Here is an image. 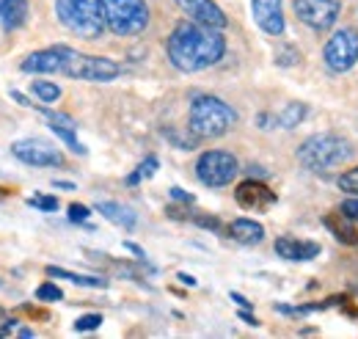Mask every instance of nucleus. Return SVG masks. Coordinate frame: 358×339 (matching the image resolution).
I'll return each instance as SVG.
<instances>
[{
    "label": "nucleus",
    "instance_id": "aec40b11",
    "mask_svg": "<svg viewBox=\"0 0 358 339\" xmlns=\"http://www.w3.org/2000/svg\"><path fill=\"white\" fill-rule=\"evenodd\" d=\"M47 276H55V279H66L72 284H80V287H108L105 279H96V276H80V273H69L64 268H47Z\"/></svg>",
    "mask_w": 358,
    "mask_h": 339
},
{
    "label": "nucleus",
    "instance_id": "f257e3e1",
    "mask_svg": "<svg viewBox=\"0 0 358 339\" xmlns=\"http://www.w3.org/2000/svg\"><path fill=\"white\" fill-rule=\"evenodd\" d=\"M169 58L179 72H201L218 64L226 53V39L218 28L199 22H179L166 42Z\"/></svg>",
    "mask_w": 358,
    "mask_h": 339
},
{
    "label": "nucleus",
    "instance_id": "423d86ee",
    "mask_svg": "<svg viewBox=\"0 0 358 339\" xmlns=\"http://www.w3.org/2000/svg\"><path fill=\"white\" fill-rule=\"evenodd\" d=\"M105 25L119 36L141 34L149 25V8L143 0H99Z\"/></svg>",
    "mask_w": 358,
    "mask_h": 339
},
{
    "label": "nucleus",
    "instance_id": "e433bc0d",
    "mask_svg": "<svg viewBox=\"0 0 358 339\" xmlns=\"http://www.w3.org/2000/svg\"><path fill=\"white\" fill-rule=\"evenodd\" d=\"M240 317H243V320H245V323H248V326H257V317H251V314H248V312H240Z\"/></svg>",
    "mask_w": 358,
    "mask_h": 339
},
{
    "label": "nucleus",
    "instance_id": "6e6552de",
    "mask_svg": "<svg viewBox=\"0 0 358 339\" xmlns=\"http://www.w3.org/2000/svg\"><path fill=\"white\" fill-rule=\"evenodd\" d=\"M322 58L328 64V69L334 72H348L353 69L358 61V34L353 28H345V31H336L325 50H322Z\"/></svg>",
    "mask_w": 358,
    "mask_h": 339
},
{
    "label": "nucleus",
    "instance_id": "c85d7f7f",
    "mask_svg": "<svg viewBox=\"0 0 358 339\" xmlns=\"http://www.w3.org/2000/svg\"><path fill=\"white\" fill-rule=\"evenodd\" d=\"M166 138H171L179 149H193V138H182L177 135V130H166Z\"/></svg>",
    "mask_w": 358,
    "mask_h": 339
},
{
    "label": "nucleus",
    "instance_id": "7c9ffc66",
    "mask_svg": "<svg viewBox=\"0 0 358 339\" xmlns=\"http://www.w3.org/2000/svg\"><path fill=\"white\" fill-rule=\"evenodd\" d=\"M11 331H14V320L0 309V337H8Z\"/></svg>",
    "mask_w": 358,
    "mask_h": 339
},
{
    "label": "nucleus",
    "instance_id": "412c9836",
    "mask_svg": "<svg viewBox=\"0 0 358 339\" xmlns=\"http://www.w3.org/2000/svg\"><path fill=\"white\" fill-rule=\"evenodd\" d=\"M303 119H306V105H303V102H289V105L278 113V125L287 130L298 127Z\"/></svg>",
    "mask_w": 358,
    "mask_h": 339
},
{
    "label": "nucleus",
    "instance_id": "0eeeda50",
    "mask_svg": "<svg viewBox=\"0 0 358 339\" xmlns=\"http://www.w3.org/2000/svg\"><path fill=\"white\" fill-rule=\"evenodd\" d=\"M240 171L237 166V158L221 152V149H213V152H204L196 163V177L207 185V188H224L234 179V174Z\"/></svg>",
    "mask_w": 358,
    "mask_h": 339
},
{
    "label": "nucleus",
    "instance_id": "f8f14e48",
    "mask_svg": "<svg viewBox=\"0 0 358 339\" xmlns=\"http://www.w3.org/2000/svg\"><path fill=\"white\" fill-rule=\"evenodd\" d=\"M177 6L199 25H210V28H218V31L226 28V14L213 0H177Z\"/></svg>",
    "mask_w": 358,
    "mask_h": 339
},
{
    "label": "nucleus",
    "instance_id": "c756f323",
    "mask_svg": "<svg viewBox=\"0 0 358 339\" xmlns=\"http://www.w3.org/2000/svg\"><path fill=\"white\" fill-rule=\"evenodd\" d=\"M193 221H196L199 226H204V229H215V232L221 229V221H218V218H210V215H196Z\"/></svg>",
    "mask_w": 358,
    "mask_h": 339
},
{
    "label": "nucleus",
    "instance_id": "4c0bfd02",
    "mask_svg": "<svg viewBox=\"0 0 358 339\" xmlns=\"http://www.w3.org/2000/svg\"><path fill=\"white\" fill-rule=\"evenodd\" d=\"M270 122H273V119H270L268 113H262V116H259V127H265V130H268V127H270Z\"/></svg>",
    "mask_w": 358,
    "mask_h": 339
},
{
    "label": "nucleus",
    "instance_id": "2f4dec72",
    "mask_svg": "<svg viewBox=\"0 0 358 339\" xmlns=\"http://www.w3.org/2000/svg\"><path fill=\"white\" fill-rule=\"evenodd\" d=\"M295 58H298V53H295L292 47H287V50L281 53V58H278V64H281V67H289V64H295Z\"/></svg>",
    "mask_w": 358,
    "mask_h": 339
},
{
    "label": "nucleus",
    "instance_id": "72a5a7b5",
    "mask_svg": "<svg viewBox=\"0 0 358 339\" xmlns=\"http://www.w3.org/2000/svg\"><path fill=\"white\" fill-rule=\"evenodd\" d=\"M171 196H174L177 202H185V205H193V196H190V193H185L182 188H171Z\"/></svg>",
    "mask_w": 358,
    "mask_h": 339
},
{
    "label": "nucleus",
    "instance_id": "c9c22d12",
    "mask_svg": "<svg viewBox=\"0 0 358 339\" xmlns=\"http://www.w3.org/2000/svg\"><path fill=\"white\" fill-rule=\"evenodd\" d=\"M231 300H237L243 309H248V306H251V300H245V298L240 296V293H231Z\"/></svg>",
    "mask_w": 358,
    "mask_h": 339
},
{
    "label": "nucleus",
    "instance_id": "1a4fd4ad",
    "mask_svg": "<svg viewBox=\"0 0 358 339\" xmlns=\"http://www.w3.org/2000/svg\"><path fill=\"white\" fill-rule=\"evenodd\" d=\"M14 158L28 163V166H36V169H45V166H64V155L47 144V141H39V138H25V141H17L11 146Z\"/></svg>",
    "mask_w": 358,
    "mask_h": 339
},
{
    "label": "nucleus",
    "instance_id": "9d476101",
    "mask_svg": "<svg viewBox=\"0 0 358 339\" xmlns=\"http://www.w3.org/2000/svg\"><path fill=\"white\" fill-rule=\"evenodd\" d=\"M295 14L314 31H328L339 20V0H295Z\"/></svg>",
    "mask_w": 358,
    "mask_h": 339
},
{
    "label": "nucleus",
    "instance_id": "ddd939ff",
    "mask_svg": "<svg viewBox=\"0 0 358 339\" xmlns=\"http://www.w3.org/2000/svg\"><path fill=\"white\" fill-rule=\"evenodd\" d=\"M31 108H36V111L45 116L47 122H50V130H52V132H55V135H58V138H61V141H64V144H66L72 152L86 155V146H83V144L75 138V119H72V116H66V113H55V111L42 108V105H36V102H34Z\"/></svg>",
    "mask_w": 358,
    "mask_h": 339
},
{
    "label": "nucleus",
    "instance_id": "bb28decb",
    "mask_svg": "<svg viewBox=\"0 0 358 339\" xmlns=\"http://www.w3.org/2000/svg\"><path fill=\"white\" fill-rule=\"evenodd\" d=\"M36 298H39V300H61V298H64V293H61V290H58L52 282H45V284L36 290Z\"/></svg>",
    "mask_w": 358,
    "mask_h": 339
},
{
    "label": "nucleus",
    "instance_id": "6ab92c4d",
    "mask_svg": "<svg viewBox=\"0 0 358 339\" xmlns=\"http://www.w3.org/2000/svg\"><path fill=\"white\" fill-rule=\"evenodd\" d=\"M96 212H102L108 221L119 223L122 229H135V212L124 205H116V202H99L96 205Z\"/></svg>",
    "mask_w": 358,
    "mask_h": 339
},
{
    "label": "nucleus",
    "instance_id": "5701e85b",
    "mask_svg": "<svg viewBox=\"0 0 358 339\" xmlns=\"http://www.w3.org/2000/svg\"><path fill=\"white\" fill-rule=\"evenodd\" d=\"M157 171V158H146L141 166H138V171H133L130 177H127V185H138L141 179H146V177H152Z\"/></svg>",
    "mask_w": 358,
    "mask_h": 339
},
{
    "label": "nucleus",
    "instance_id": "f3484780",
    "mask_svg": "<svg viewBox=\"0 0 358 339\" xmlns=\"http://www.w3.org/2000/svg\"><path fill=\"white\" fill-rule=\"evenodd\" d=\"M229 237L237 240V243H243V246H257V243H262L265 229H262V223H257L251 218H237L229 226Z\"/></svg>",
    "mask_w": 358,
    "mask_h": 339
},
{
    "label": "nucleus",
    "instance_id": "39448f33",
    "mask_svg": "<svg viewBox=\"0 0 358 339\" xmlns=\"http://www.w3.org/2000/svg\"><path fill=\"white\" fill-rule=\"evenodd\" d=\"M348 158H350L348 141L339 135H331V132H320V135L306 138L298 149V160L309 171H328L345 163Z\"/></svg>",
    "mask_w": 358,
    "mask_h": 339
},
{
    "label": "nucleus",
    "instance_id": "f704fd0d",
    "mask_svg": "<svg viewBox=\"0 0 358 339\" xmlns=\"http://www.w3.org/2000/svg\"><path fill=\"white\" fill-rule=\"evenodd\" d=\"M11 97H14V99H17L20 105H25V108H31V105H34V102H31V99H28L25 94H20V91H11Z\"/></svg>",
    "mask_w": 358,
    "mask_h": 339
},
{
    "label": "nucleus",
    "instance_id": "cd10ccee",
    "mask_svg": "<svg viewBox=\"0 0 358 339\" xmlns=\"http://www.w3.org/2000/svg\"><path fill=\"white\" fill-rule=\"evenodd\" d=\"M89 215H91V212H89V207H86V205H69V218H72V221L83 223Z\"/></svg>",
    "mask_w": 358,
    "mask_h": 339
},
{
    "label": "nucleus",
    "instance_id": "20e7f679",
    "mask_svg": "<svg viewBox=\"0 0 358 339\" xmlns=\"http://www.w3.org/2000/svg\"><path fill=\"white\" fill-rule=\"evenodd\" d=\"M55 11H58V20L75 36H83V39H96L108 28L99 0H55Z\"/></svg>",
    "mask_w": 358,
    "mask_h": 339
},
{
    "label": "nucleus",
    "instance_id": "473e14b6",
    "mask_svg": "<svg viewBox=\"0 0 358 339\" xmlns=\"http://www.w3.org/2000/svg\"><path fill=\"white\" fill-rule=\"evenodd\" d=\"M342 212H348L353 221H358V199H348V202L342 205Z\"/></svg>",
    "mask_w": 358,
    "mask_h": 339
},
{
    "label": "nucleus",
    "instance_id": "ea45409f",
    "mask_svg": "<svg viewBox=\"0 0 358 339\" xmlns=\"http://www.w3.org/2000/svg\"><path fill=\"white\" fill-rule=\"evenodd\" d=\"M179 279H182V282H185V284H190V287H193V284H196V279H193V276H187V273H179Z\"/></svg>",
    "mask_w": 358,
    "mask_h": 339
},
{
    "label": "nucleus",
    "instance_id": "f03ea898",
    "mask_svg": "<svg viewBox=\"0 0 358 339\" xmlns=\"http://www.w3.org/2000/svg\"><path fill=\"white\" fill-rule=\"evenodd\" d=\"M234 122H237V113L224 99L210 97V94L196 97L190 105V116H187V127L193 132V138H218L229 132Z\"/></svg>",
    "mask_w": 358,
    "mask_h": 339
},
{
    "label": "nucleus",
    "instance_id": "dca6fc26",
    "mask_svg": "<svg viewBox=\"0 0 358 339\" xmlns=\"http://www.w3.org/2000/svg\"><path fill=\"white\" fill-rule=\"evenodd\" d=\"M325 229L339 240V243H348V246H356L358 243V226L353 223V218L348 215V212H331V215H325Z\"/></svg>",
    "mask_w": 358,
    "mask_h": 339
},
{
    "label": "nucleus",
    "instance_id": "58836bf2",
    "mask_svg": "<svg viewBox=\"0 0 358 339\" xmlns=\"http://www.w3.org/2000/svg\"><path fill=\"white\" fill-rule=\"evenodd\" d=\"M55 188H64V191H75V185L72 182H52Z\"/></svg>",
    "mask_w": 358,
    "mask_h": 339
},
{
    "label": "nucleus",
    "instance_id": "4be33fe9",
    "mask_svg": "<svg viewBox=\"0 0 358 339\" xmlns=\"http://www.w3.org/2000/svg\"><path fill=\"white\" fill-rule=\"evenodd\" d=\"M34 94L42 99V102H55L58 97H61V88L55 83H47V81H34Z\"/></svg>",
    "mask_w": 358,
    "mask_h": 339
},
{
    "label": "nucleus",
    "instance_id": "9b49d317",
    "mask_svg": "<svg viewBox=\"0 0 358 339\" xmlns=\"http://www.w3.org/2000/svg\"><path fill=\"white\" fill-rule=\"evenodd\" d=\"M234 196H237V205L243 210H268V207L275 205V193L270 191L265 182H257V179L240 182Z\"/></svg>",
    "mask_w": 358,
    "mask_h": 339
},
{
    "label": "nucleus",
    "instance_id": "7ed1b4c3",
    "mask_svg": "<svg viewBox=\"0 0 358 339\" xmlns=\"http://www.w3.org/2000/svg\"><path fill=\"white\" fill-rule=\"evenodd\" d=\"M58 75L75 78V81H91V83H108L122 75V67L102 55H83L72 47L61 44V67Z\"/></svg>",
    "mask_w": 358,
    "mask_h": 339
},
{
    "label": "nucleus",
    "instance_id": "4468645a",
    "mask_svg": "<svg viewBox=\"0 0 358 339\" xmlns=\"http://www.w3.org/2000/svg\"><path fill=\"white\" fill-rule=\"evenodd\" d=\"M254 8V20L257 25L270 34V36H281L284 34V14H281V0H251Z\"/></svg>",
    "mask_w": 358,
    "mask_h": 339
},
{
    "label": "nucleus",
    "instance_id": "a211bd4d",
    "mask_svg": "<svg viewBox=\"0 0 358 339\" xmlns=\"http://www.w3.org/2000/svg\"><path fill=\"white\" fill-rule=\"evenodd\" d=\"M28 20V0H0V22L6 31H17Z\"/></svg>",
    "mask_w": 358,
    "mask_h": 339
},
{
    "label": "nucleus",
    "instance_id": "2eb2a0df",
    "mask_svg": "<svg viewBox=\"0 0 358 339\" xmlns=\"http://www.w3.org/2000/svg\"><path fill=\"white\" fill-rule=\"evenodd\" d=\"M275 254L284 256V259H292V262H306L320 254V246L312 240H298V237H278L275 240Z\"/></svg>",
    "mask_w": 358,
    "mask_h": 339
},
{
    "label": "nucleus",
    "instance_id": "393cba45",
    "mask_svg": "<svg viewBox=\"0 0 358 339\" xmlns=\"http://www.w3.org/2000/svg\"><path fill=\"white\" fill-rule=\"evenodd\" d=\"M102 326V314H83L75 320V331H94Z\"/></svg>",
    "mask_w": 358,
    "mask_h": 339
},
{
    "label": "nucleus",
    "instance_id": "b1692460",
    "mask_svg": "<svg viewBox=\"0 0 358 339\" xmlns=\"http://www.w3.org/2000/svg\"><path fill=\"white\" fill-rule=\"evenodd\" d=\"M339 188L342 191H348V193H356L358 196V166L350 171H345L342 177H339Z\"/></svg>",
    "mask_w": 358,
    "mask_h": 339
},
{
    "label": "nucleus",
    "instance_id": "a878e982",
    "mask_svg": "<svg viewBox=\"0 0 358 339\" xmlns=\"http://www.w3.org/2000/svg\"><path fill=\"white\" fill-rule=\"evenodd\" d=\"M28 205H31V207H39V210H47V212L58 210V199H55V196H31Z\"/></svg>",
    "mask_w": 358,
    "mask_h": 339
}]
</instances>
